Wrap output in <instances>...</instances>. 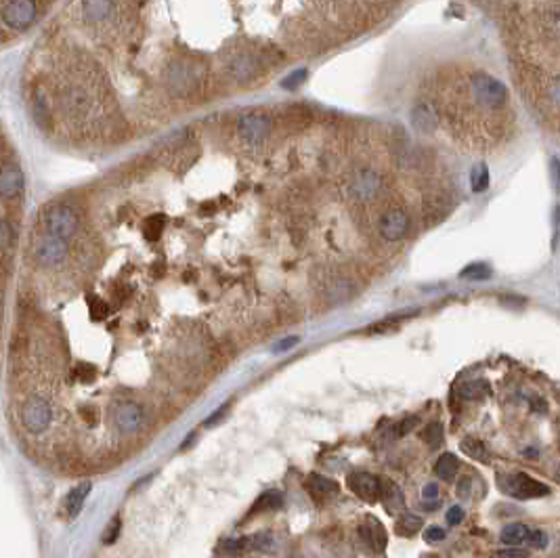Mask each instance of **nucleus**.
I'll return each mask as SVG.
<instances>
[{
	"label": "nucleus",
	"mask_w": 560,
	"mask_h": 558,
	"mask_svg": "<svg viewBox=\"0 0 560 558\" xmlns=\"http://www.w3.org/2000/svg\"><path fill=\"white\" fill-rule=\"evenodd\" d=\"M468 88V96L470 101L487 111H497L501 107H505L508 103V88L501 80L484 73V71H474L468 76L466 82Z\"/></svg>",
	"instance_id": "obj_1"
},
{
	"label": "nucleus",
	"mask_w": 560,
	"mask_h": 558,
	"mask_svg": "<svg viewBox=\"0 0 560 558\" xmlns=\"http://www.w3.org/2000/svg\"><path fill=\"white\" fill-rule=\"evenodd\" d=\"M109 420L122 438H132L138 436L147 426H149V415L147 409L136 403L134 399H122L109 407Z\"/></svg>",
	"instance_id": "obj_2"
},
{
	"label": "nucleus",
	"mask_w": 560,
	"mask_h": 558,
	"mask_svg": "<svg viewBox=\"0 0 560 558\" xmlns=\"http://www.w3.org/2000/svg\"><path fill=\"white\" fill-rule=\"evenodd\" d=\"M55 420V409L50 401L42 394H29L19 407V424L31 436L44 434Z\"/></svg>",
	"instance_id": "obj_3"
},
{
	"label": "nucleus",
	"mask_w": 560,
	"mask_h": 558,
	"mask_svg": "<svg viewBox=\"0 0 560 558\" xmlns=\"http://www.w3.org/2000/svg\"><path fill=\"white\" fill-rule=\"evenodd\" d=\"M40 222L44 233L57 235L61 239H69L78 231V214L67 203H48L40 212Z\"/></svg>",
	"instance_id": "obj_4"
},
{
	"label": "nucleus",
	"mask_w": 560,
	"mask_h": 558,
	"mask_svg": "<svg viewBox=\"0 0 560 558\" xmlns=\"http://www.w3.org/2000/svg\"><path fill=\"white\" fill-rule=\"evenodd\" d=\"M67 254H69L67 239H61V237L50 235V233L38 235L36 241L31 243V256H34L36 264L42 269L63 266V262L67 260Z\"/></svg>",
	"instance_id": "obj_5"
},
{
	"label": "nucleus",
	"mask_w": 560,
	"mask_h": 558,
	"mask_svg": "<svg viewBox=\"0 0 560 558\" xmlns=\"http://www.w3.org/2000/svg\"><path fill=\"white\" fill-rule=\"evenodd\" d=\"M497 485L505 495H512L516 499H535L550 495V487L535 480L533 476L524 472H510V474H497Z\"/></svg>",
	"instance_id": "obj_6"
},
{
	"label": "nucleus",
	"mask_w": 560,
	"mask_h": 558,
	"mask_svg": "<svg viewBox=\"0 0 560 558\" xmlns=\"http://www.w3.org/2000/svg\"><path fill=\"white\" fill-rule=\"evenodd\" d=\"M92 94L80 84H65L59 88L61 111L73 120H84L92 113Z\"/></svg>",
	"instance_id": "obj_7"
},
{
	"label": "nucleus",
	"mask_w": 560,
	"mask_h": 558,
	"mask_svg": "<svg viewBox=\"0 0 560 558\" xmlns=\"http://www.w3.org/2000/svg\"><path fill=\"white\" fill-rule=\"evenodd\" d=\"M384 189V178L373 168H361L352 174L348 183V197L359 203L373 201Z\"/></svg>",
	"instance_id": "obj_8"
},
{
	"label": "nucleus",
	"mask_w": 560,
	"mask_h": 558,
	"mask_svg": "<svg viewBox=\"0 0 560 558\" xmlns=\"http://www.w3.org/2000/svg\"><path fill=\"white\" fill-rule=\"evenodd\" d=\"M266 67L262 55L258 52H250V50H241V52H235L229 61H227V71L229 76L239 82V84H247L252 80H256L262 69Z\"/></svg>",
	"instance_id": "obj_9"
},
{
	"label": "nucleus",
	"mask_w": 560,
	"mask_h": 558,
	"mask_svg": "<svg viewBox=\"0 0 560 558\" xmlns=\"http://www.w3.org/2000/svg\"><path fill=\"white\" fill-rule=\"evenodd\" d=\"M42 6L29 0H10L0 2V19L13 29H25L40 17Z\"/></svg>",
	"instance_id": "obj_10"
},
{
	"label": "nucleus",
	"mask_w": 560,
	"mask_h": 558,
	"mask_svg": "<svg viewBox=\"0 0 560 558\" xmlns=\"http://www.w3.org/2000/svg\"><path fill=\"white\" fill-rule=\"evenodd\" d=\"M271 132V117L262 111H250L237 117V134L247 145L262 143Z\"/></svg>",
	"instance_id": "obj_11"
},
{
	"label": "nucleus",
	"mask_w": 560,
	"mask_h": 558,
	"mask_svg": "<svg viewBox=\"0 0 560 558\" xmlns=\"http://www.w3.org/2000/svg\"><path fill=\"white\" fill-rule=\"evenodd\" d=\"M166 82H168V88L174 94L185 96V94H191L197 88V73H195V69L191 65H187L185 61L176 59L166 69Z\"/></svg>",
	"instance_id": "obj_12"
},
{
	"label": "nucleus",
	"mask_w": 560,
	"mask_h": 558,
	"mask_svg": "<svg viewBox=\"0 0 560 558\" xmlns=\"http://www.w3.org/2000/svg\"><path fill=\"white\" fill-rule=\"evenodd\" d=\"M378 231L386 241H401L409 231V214L403 208H390L380 216Z\"/></svg>",
	"instance_id": "obj_13"
},
{
	"label": "nucleus",
	"mask_w": 560,
	"mask_h": 558,
	"mask_svg": "<svg viewBox=\"0 0 560 558\" xmlns=\"http://www.w3.org/2000/svg\"><path fill=\"white\" fill-rule=\"evenodd\" d=\"M359 537L375 554H382L388 545V535H386L384 524L371 514L363 516V520L359 522Z\"/></svg>",
	"instance_id": "obj_14"
},
{
	"label": "nucleus",
	"mask_w": 560,
	"mask_h": 558,
	"mask_svg": "<svg viewBox=\"0 0 560 558\" xmlns=\"http://www.w3.org/2000/svg\"><path fill=\"white\" fill-rule=\"evenodd\" d=\"M348 489L367 503L380 501V478L369 472H350L346 478Z\"/></svg>",
	"instance_id": "obj_15"
},
{
	"label": "nucleus",
	"mask_w": 560,
	"mask_h": 558,
	"mask_svg": "<svg viewBox=\"0 0 560 558\" xmlns=\"http://www.w3.org/2000/svg\"><path fill=\"white\" fill-rule=\"evenodd\" d=\"M409 120H411L413 130H417L419 134H432L438 128V113L428 101H417L411 107Z\"/></svg>",
	"instance_id": "obj_16"
},
{
	"label": "nucleus",
	"mask_w": 560,
	"mask_h": 558,
	"mask_svg": "<svg viewBox=\"0 0 560 558\" xmlns=\"http://www.w3.org/2000/svg\"><path fill=\"white\" fill-rule=\"evenodd\" d=\"M23 172L17 164L4 162L0 164V197L2 199H13L23 191Z\"/></svg>",
	"instance_id": "obj_17"
},
{
	"label": "nucleus",
	"mask_w": 560,
	"mask_h": 558,
	"mask_svg": "<svg viewBox=\"0 0 560 558\" xmlns=\"http://www.w3.org/2000/svg\"><path fill=\"white\" fill-rule=\"evenodd\" d=\"M117 10H120V4L117 2H109V0H90V2H82L80 4L82 19L86 23L109 21V19L117 17Z\"/></svg>",
	"instance_id": "obj_18"
},
{
	"label": "nucleus",
	"mask_w": 560,
	"mask_h": 558,
	"mask_svg": "<svg viewBox=\"0 0 560 558\" xmlns=\"http://www.w3.org/2000/svg\"><path fill=\"white\" fill-rule=\"evenodd\" d=\"M380 501L390 514H403V508H405L403 493L399 485L392 482L390 478H380Z\"/></svg>",
	"instance_id": "obj_19"
},
{
	"label": "nucleus",
	"mask_w": 560,
	"mask_h": 558,
	"mask_svg": "<svg viewBox=\"0 0 560 558\" xmlns=\"http://www.w3.org/2000/svg\"><path fill=\"white\" fill-rule=\"evenodd\" d=\"M306 489L310 491V495L317 501H327L338 493V482L327 478V476H321V474H310L306 478Z\"/></svg>",
	"instance_id": "obj_20"
},
{
	"label": "nucleus",
	"mask_w": 560,
	"mask_h": 558,
	"mask_svg": "<svg viewBox=\"0 0 560 558\" xmlns=\"http://www.w3.org/2000/svg\"><path fill=\"white\" fill-rule=\"evenodd\" d=\"M88 493H90V482H88V480L76 485V487L67 493V497H65V501H63V512H65L67 518H76V516L80 514V510L84 508V501H86Z\"/></svg>",
	"instance_id": "obj_21"
},
{
	"label": "nucleus",
	"mask_w": 560,
	"mask_h": 558,
	"mask_svg": "<svg viewBox=\"0 0 560 558\" xmlns=\"http://www.w3.org/2000/svg\"><path fill=\"white\" fill-rule=\"evenodd\" d=\"M31 115L36 120V124L40 128H48L50 126V109H48V103H46V94L42 88H36L34 94H31Z\"/></svg>",
	"instance_id": "obj_22"
},
{
	"label": "nucleus",
	"mask_w": 560,
	"mask_h": 558,
	"mask_svg": "<svg viewBox=\"0 0 560 558\" xmlns=\"http://www.w3.org/2000/svg\"><path fill=\"white\" fill-rule=\"evenodd\" d=\"M529 531H531V529H529L526 524H522V522H510V524H505V527L501 529L499 539H501L505 545L516 548V545H520L522 541H526Z\"/></svg>",
	"instance_id": "obj_23"
},
{
	"label": "nucleus",
	"mask_w": 560,
	"mask_h": 558,
	"mask_svg": "<svg viewBox=\"0 0 560 558\" xmlns=\"http://www.w3.org/2000/svg\"><path fill=\"white\" fill-rule=\"evenodd\" d=\"M487 392H489V386L482 380H468L457 386V394L461 401H482Z\"/></svg>",
	"instance_id": "obj_24"
},
{
	"label": "nucleus",
	"mask_w": 560,
	"mask_h": 558,
	"mask_svg": "<svg viewBox=\"0 0 560 558\" xmlns=\"http://www.w3.org/2000/svg\"><path fill=\"white\" fill-rule=\"evenodd\" d=\"M459 449H461L468 457H472V459H476V462H480V464H489V449L484 447V443H482L480 438H476V436H466V438H461Z\"/></svg>",
	"instance_id": "obj_25"
},
{
	"label": "nucleus",
	"mask_w": 560,
	"mask_h": 558,
	"mask_svg": "<svg viewBox=\"0 0 560 558\" xmlns=\"http://www.w3.org/2000/svg\"><path fill=\"white\" fill-rule=\"evenodd\" d=\"M457 470H459V459H457L453 453H443V455L436 459V464H434V474H436L438 478H443L445 482L453 480L455 474H457Z\"/></svg>",
	"instance_id": "obj_26"
},
{
	"label": "nucleus",
	"mask_w": 560,
	"mask_h": 558,
	"mask_svg": "<svg viewBox=\"0 0 560 558\" xmlns=\"http://www.w3.org/2000/svg\"><path fill=\"white\" fill-rule=\"evenodd\" d=\"M422 524H424V520H422L417 514L403 512V514H399V518H396L394 531H396V535H401V537H413L415 533H419Z\"/></svg>",
	"instance_id": "obj_27"
},
{
	"label": "nucleus",
	"mask_w": 560,
	"mask_h": 558,
	"mask_svg": "<svg viewBox=\"0 0 560 558\" xmlns=\"http://www.w3.org/2000/svg\"><path fill=\"white\" fill-rule=\"evenodd\" d=\"M164 229H166V216L164 214H151L143 222V235L149 241H157L164 235Z\"/></svg>",
	"instance_id": "obj_28"
},
{
	"label": "nucleus",
	"mask_w": 560,
	"mask_h": 558,
	"mask_svg": "<svg viewBox=\"0 0 560 558\" xmlns=\"http://www.w3.org/2000/svg\"><path fill=\"white\" fill-rule=\"evenodd\" d=\"M443 436H445V428H443L440 422H430V424H426V428L422 430V441H424L428 447H432V449H436V447L443 443Z\"/></svg>",
	"instance_id": "obj_29"
},
{
	"label": "nucleus",
	"mask_w": 560,
	"mask_h": 558,
	"mask_svg": "<svg viewBox=\"0 0 560 558\" xmlns=\"http://www.w3.org/2000/svg\"><path fill=\"white\" fill-rule=\"evenodd\" d=\"M283 503V497H281V493L279 491H264L258 499H256V503H254V510L252 512H264V510H275V508H279Z\"/></svg>",
	"instance_id": "obj_30"
},
{
	"label": "nucleus",
	"mask_w": 560,
	"mask_h": 558,
	"mask_svg": "<svg viewBox=\"0 0 560 558\" xmlns=\"http://www.w3.org/2000/svg\"><path fill=\"white\" fill-rule=\"evenodd\" d=\"M470 185H472V191H476V193L487 191V187H489V168L484 164H478V166L472 168Z\"/></svg>",
	"instance_id": "obj_31"
},
{
	"label": "nucleus",
	"mask_w": 560,
	"mask_h": 558,
	"mask_svg": "<svg viewBox=\"0 0 560 558\" xmlns=\"http://www.w3.org/2000/svg\"><path fill=\"white\" fill-rule=\"evenodd\" d=\"M543 94H545V101L554 107V109H558L560 111V76H556V78H552L547 84H545V90H543Z\"/></svg>",
	"instance_id": "obj_32"
},
{
	"label": "nucleus",
	"mask_w": 560,
	"mask_h": 558,
	"mask_svg": "<svg viewBox=\"0 0 560 558\" xmlns=\"http://www.w3.org/2000/svg\"><path fill=\"white\" fill-rule=\"evenodd\" d=\"M88 313H90L92 319H107V315H109V304L103 302V300L96 298V296H90V298H88Z\"/></svg>",
	"instance_id": "obj_33"
},
{
	"label": "nucleus",
	"mask_w": 560,
	"mask_h": 558,
	"mask_svg": "<svg viewBox=\"0 0 560 558\" xmlns=\"http://www.w3.org/2000/svg\"><path fill=\"white\" fill-rule=\"evenodd\" d=\"M13 239H15V231L10 222L6 218H0V250H8L13 245Z\"/></svg>",
	"instance_id": "obj_34"
},
{
	"label": "nucleus",
	"mask_w": 560,
	"mask_h": 558,
	"mask_svg": "<svg viewBox=\"0 0 560 558\" xmlns=\"http://www.w3.org/2000/svg\"><path fill=\"white\" fill-rule=\"evenodd\" d=\"M491 275V271L487 269V264H470L461 271L464 279H487Z\"/></svg>",
	"instance_id": "obj_35"
},
{
	"label": "nucleus",
	"mask_w": 560,
	"mask_h": 558,
	"mask_svg": "<svg viewBox=\"0 0 560 558\" xmlns=\"http://www.w3.org/2000/svg\"><path fill=\"white\" fill-rule=\"evenodd\" d=\"M526 543L535 550H543L547 545V535L541 529H531L526 535Z\"/></svg>",
	"instance_id": "obj_36"
},
{
	"label": "nucleus",
	"mask_w": 560,
	"mask_h": 558,
	"mask_svg": "<svg viewBox=\"0 0 560 558\" xmlns=\"http://www.w3.org/2000/svg\"><path fill=\"white\" fill-rule=\"evenodd\" d=\"M419 420L415 417V415H411V417H405V420H401L396 426H394V438H401V436H405L407 432H411L413 428H415V424H417Z\"/></svg>",
	"instance_id": "obj_37"
},
{
	"label": "nucleus",
	"mask_w": 560,
	"mask_h": 558,
	"mask_svg": "<svg viewBox=\"0 0 560 558\" xmlns=\"http://www.w3.org/2000/svg\"><path fill=\"white\" fill-rule=\"evenodd\" d=\"M304 78H306V69H296L283 80V88H296L304 82Z\"/></svg>",
	"instance_id": "obj_38"
},
{
	"label": "nucleus",
	"mask_w": 560,
	"mask_h": 558,
	"mask_svg": "<svg viewBox=\"0 0 560 558\" xmlns=\"http://www.w3.org/2000/svg\"><path fill=\"white\" fill-rule=\"evenodd\" d=\"M445 537H447V533H445V529H440V527H428V529L424 531V541H428V543L443 541Z\"/></svg>",
	"instance_id": "obj_39"
},
{
	"label": "nucleus",
	"mask_w": 560,
	"mask_h": 558,
	"mask_svg": "<svg viewBox=\"0 0 560 558\" xmlns=\"http://www.w3.org/2000/svg\"><path fill=\"white\" fill-rule=\"evenodd\" d=\"M117 535H120V518H113L109 522V527L105 529V533H103V541L105 543H113L117 539Z\"/></svg>",
	"instance_id": "obj_40"
},
{
	"label": "nucleus",
	"mask_w": 560,
	"mask_h": 558,
	"mask_svg": "<svg viewBox=\"0 0 560 558\" xmlns=\"http://www.w3.org/2000/svg\"><path fill=\"white\" fill-rule=\"evenodd\" d=\"M495 556L497 558H529L526 550H522V548H503Z\"/></svg>",
	"instance_id": "obj_41"
},
{
	"label": "nucleus",
	"mask_w": 560,
	"mask_h": 558,
	"mask_svg": "<svg viewBox=\"0 0 560 558\" xmlns=\"http://www.w3.org/2000/svg\"><path fill=\"white\" fill-rule=\"evenodd\" d=\"M464 520V508L461 506H451L447 510V522L449 524H459Z\"/></svg>",
	"instance_id": "obj_42"
},
{
	"label": "nucleus",
	"mask_w": 560,
	"mask_h": 558,
	"mask_svg": "<svg viewBox=\"0 0 560 558\" xmlns=\"http://www.w3.org/2000/svg\"><path fill=\"white\" fill-rule=\"evenodd\" d=\"M227 411H229V403H224V405H222L220 409H216V411H214V413H212V415H210V417H208V420L203 422V426H206V428L214 426L216 422H220V420H222V415H224Z\"/></svg>",
	"instance_id": "obj_43"
},
{
	"label": "nucleus",
	"mask_w": 560,
	"mask_h": 558,
	"mask_svg": "<svg viewBox=\"0 0 560 558\" xmlns=\"http://www.w3.org/2000/svg\"><path fill=\"white\" fill-rule=\"evenodd\" d=\"M422 497H424L426 501L436 499V497H438V485H436V482H428V485H424V489H422Z\"/></svg>",
	"instance_id": "obj_44"
},
{
	"label": "nucleus",
	"mask_w": 560,
	"mask_h": 558,
	"mask_svg": "<svg viewBox=\"0 0 560 558\" xmlns=\"http://www.w3.org/2000/svg\"><path fill=\"white\" fill-rule=\"evenodd\" d=\"M294 344H298V336H289V338H285V340H281V342H277L275 344V352H283V350H287V348H292Z\"/></svg>",
	"instance_id": "obj_45"
},
{
	"label": "nucleus",
	"mask_w": 560,
	"mask_h": 558,
	"mask_svg": "<svg viewBox=\"0 0 560 558\" xmlns=\"http://www.w3.org/2000/svg\"><path fill=\"white\" fill-rule=\"evenodd\" d=\"M552 174H554L556 189L560 191V159H552Z\"/></svg>",
	"instance_id": "obj_46"
},
{
	"label": "nucleus",
	"mask_w": 560,
	"mask_h": 558,
	"mask_svg": "<svg viewBox=\"0 0 560 558\" xmlns=\"http://www.w3.org/2000/svg\"><path fill=\"white\" fill-rule=\"evenodd\" d=\"M522 455H524V457L529 455L531 459H535V457H537V451H535V449H524V451H522Z\"/></svg>",
	"instance_id": "obj_47"
},
{
	"label": "nucleus",
	"mask_w": 560,
	"mask_h": 558,
	"mask_svg": "<svg viewBox=\"0 0 560 558\" xmlns=\"http://www.w3.org/2000/svg\"><path fill=\"white\" fill-rule=\"evenodd\" d=\"M2 40H4V29L0 27V42H2Z\"/></svg>",
	"instance_id": "obj_48"
},
{
	"label": "nucleus",
	"mask_w": 560,
	"mask_h": 558,
	"mask_svg": "<svg viewBox=\"0 0 560 558\" xmlns=\"http://www.w3.org/2000/svg\"><path fill=\"white\" fill-rule=\"evenodd\" d=\"M422 558H436V556H432V554H428V556H422Z\"/></svg>",
	"instance_id": "obj_49"
}]
</instances>
